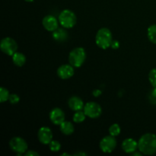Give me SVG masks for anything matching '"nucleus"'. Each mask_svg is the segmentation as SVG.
<instances>
[{"instance_id":"nucleus-29","label":"nucleus","mask_w":156,"mask_h":156,"mask_svg":"<svg viewBox=\"0 0 156 156\" xmlns=\"http://www.w3.org/2000/svg\"><path fill=\"white\" fill-rule=\"evenodd\" d=\"M152 94L153 97L156 98V88H154L153 91H152Z\"/></svg>"},{"instance_id":"nucleus-16","label":"nucleus","mask_w":156,"mask_h":156,"mask_svg":"<svg viewBox=\"0 0 156 156\" xmlns=\"http://www.w3.org/2000/svg\"><path fill=\"white\" fill-rule=\"evenodd\" d=\"M59 129L62 133L66 136H69L74 133L75 127L73 123L69 121H64L59 125Z\"/></svg>"},{"instance_id":"nucleus-24","label":"nucleus","mask_w":156,"mask_h":156,"mask_svg":"<svg viewBox=\"0 0 156 156\" xmlns=\"http://www.w3.org/2000/svg\"><path fill=\"white\" fill-rule=\"evenodd\" d=\"M9 101L12 105H16L20 101V97L17 94H10Z\"/></svg>"},{"instance_id":"nucleus-6","label":"nucleus","mask_w":156,"mask_h":156,"mask_svg":"<svg viewBox=\"0 0 156 156\" xmlns=\"http://www.w3.org/2000/svg\"><path fill=\"white\" fill-rule=\"evenodd\" d=\"M18 46L16 41L12 37H6L0 42V50L5 54L12 56L14 53L18 51Z\"/></svg>"},{"instance_id":"nucleus-2","label":"nucleus","mask_w":156,"mask_h":156,"mask_svg":"<svg viewBox=\"0 0 156 156\" xmlns=\"http://www.w3.org/2000/svg\"><path fill=\"white\" fill-rule=\"evenodd\" d=\"M113 36L111 30L108 27H101L98 30L95 36L96 45L102 50H107L111 47Z\"/></svg>"},{"instance_id":"nucleus-12","label":"nucleus","mask_w":156,"mask_h":156,"mask_svg":"<svg viewBox=\"0 0 156 156\" xmlns=\"http://www.w3.org/2000/svg\"><path fill=\"white\" fill-rule=\"evenodd\" d=\"M50 120L54 125L59 126L65 121L66 115L64 111L59 108H55L52 110L49 114Z\"/></svg>"},{"instance_id":"nucleus-30","label":"nucleus","mask_w":156,"mask_h":156,"mask_svg":"<svg viewBox=\"0 0 156 156\" xmlns=\"http://www.w3.org/2000/svg\"><path fill=\"white\" fill-rule=\"evenodd\" d=\"M61 155H70V154L66 153V152H65V153H62Z\"/></svg>"},{"instance_id":"nucleus-20","label":"nucleus","mask_w":156,"mask_h":156,"mask_svg":"<svg viewBox=\"0 0 156 156\" xmlns=\"http://www.w3.org/2000/svg\"><path fill=\"white\" fill-rule=\"evenodd\" d=\"M108 130H109L110 135L116 137L120 134V132H121V128H120V125H119L118 123H114V124H112L111 126H110Z\"/></svg>"},{"instance_id":"nucleus-1","label":"nucleus","mask_w":156,"mask_h":156,"mask_svg":"<svg viewBox=\"0 0 156 156\" xmlns=\"http://www.w3.org/2000/svg\"><path fill=\"white\" fill-rule=\"evenodd\" d=\"M138 149L146 155H152L156 153V135L146 133L138 141Z\"/></svg>"},{"instance_id":"nucleus-7","label":"nucleus","mask_w":156,"mask_h":156,"mask_svg":"<svg viewBox=\"0 0 156 156\" xmlns=\"http://www.w3.org/2000/svg\"><path fill=\"white\" fill-rule=\"evenodd\" d=\"M85 115L91 119L98 118L102 114V108L99 104L89 101L85 105L83 109Z\"/></svg>"},{"instance_id":"nucleus-14","label":"nucleus","mask_w":156,"mask_h":156,"mask_svg":"<svg viewBox=\"0 0 156 156\" xmlns=\"http://www.w3.org/2000/svg\"><path fill=\"white\" fill-rule=\"evenodd\" d=\"M68 105L69 108L72 111H82L84 109V107H85V104H84L82 99L78 96H72L69 99Z\"/></svg>"},{"instance_id":"nucleus-25","label":"nucleus","mask_w":156,"mask_h":156,"mask_svg":"<svg viewBox=\"0 0 156 156\" xmlns=\"http://www.w3.org/2000/svg\"><path fill=\"white\" fill-rule=\"evenodd\" d=\"M111 47L112 49H114V50H117V49H118L119 47H120V43H119V41H116V40L113 41Z\"/></svg>"},{"instance_id":"nucleus-23","label":"nucleus","mask_w":156,"mask_h":156,"mask_svg":"<svg viewBox=\"0 0 156 156\" xmlns=\"http://www.w3.org/2000/svg\"><path fill=\"white\" fill-rule=\"evenodd\" d=\"M149 80L153 88H156V68L152 69L149 73Z\"/></svg>"},{"instance_id":"nucleus-26","label":"nucleus","mask_w":156,"mask_h":156,"mask_svg":"<svg viewBox=\"0 0 156 156\" xmlns=\"http://www.w3.org/2000/svg\"><path fill=\"white\" fill-rule=\"evenodd\" d=\"M24 155H26V156H36V155H39V153H38V152H35V151H34V150H27V152H25V153H24Z\"/></svg>"},{"instance_id":"nucleus-3","label":"nucleus","mask_w":156,"mask_h":156,"mask_svg":"<svg viewBox=\"0 0 156 156\" xmlns=\"http://www.w3.org/2000/svg\"><path fill=\"white\" fill-rule=\"evenodd\" d=\"M59 24L66 29L73 28L77 22L76 14L70 9H64L59 13L58 17Z\"/></svg>"},{"instance_id":"nucleus-8","label":"nucleus","mask_w":156,"mask_h":156,"mask_svg":"<svg viewBox=\"0 0 156 156\" xmlns=\"http://www.w3.org/2000/svg\"><path fill=\"white\" fill-rule=\"evenodd\" d=\"M101 150L105 153H111L117 147V140L114 136L108 135L101 139L99 144Z\"/></svg>"},{"instance_id":"nucleus-10","label":"nucleus","mask_w":156,"mask_h":156,"mask_svg":"<svg viewBox=\"0 0 156 156\" xmlns=\"http://www.w3.org/2000/svg\"><path fill=\"white\" fill-rule=\"evenodd\" d=\"M75 67L73 66L71 64H63V65L60 66L59 68L57 69V73L58 77L60 78L61 79L63 80H66V79H70L74 76L75 73Z\"/></svg>"},{"instance_id":"nucleus-5","label":"nucleus","mask_w":156,"mask_h":156,"mask_svg":"<svg viewBox=\"0 0 156 156\" xmlns=\"http://www.w3.org/2000/svg\"><path fill=\"white\" fill-rule=\"evenodd\" d=\"M9 147L18 156L24 155L28 149L27 142L20 136H15L11 139L9 141Z\"/></svg>"},{"instance_id":"nucleus-18","label":"nucleus","mask_w":156,"mask_h":156,"mask_svg":"<svg viewBox=\"0 0 156 156\" xmlns=\"http://www.w3.org/2000/svg\"><path fill=\"white\" fill-rule=\"evenodd\" d=\"M147 36L150 42L156 44V24H152L148 27Z\"/></svg>"},{"instance_id":"nucleus-31","label":"nucleus","mask_w":156,"mask_h":156,"mask_svg":"<svg viewBox=\"0 0 156 156\" xmlns=\"http://www.w3.org/2000/svg\"><path fill=\"white\" fill-rule=\"evenodd\" d=\"M24 1L27 2H34V0H24Z\"/></svg>"},{"instance_id":"nucleus-4","label":"nucleus","mask_w":156,"mask_h":156,"mask_svg":"<svg viewBox=\"0 0 156 156\" xmlns=\"http://www.w3.org/2000/svg\"><path fill=\"white\" fill-rule=\"evenodd\" d=\"M86 59V52L82 47H76L71 50L69 55V62L75 68L82 66Z\"/></svg>"},{"instance_id":"nucleus-21","label":"nucleus","mask_w":156,"mask_h":156,"mask_svg":"<svg viewBox=\"0 0 156 156\" xmlns=\"http://www.w3.org/2000/svg\"><path fill=\"white\" fill-rule=\"evenodd\" d=\"M9 96H10V93H9V90L4 87H1L0 88V102L4 103V102L9 101Z\"/></svg>"},{"instance_id":"nucleus-9","label":"nucleus","mask_w":156,"mask_h":156,"mask_svg":"<svg viewBox=\"0 0 156 156\" xmlns=\"http://www.w3.org/2000/svg\"><path fill=\"white\" fill-rule=\"evenodd\" d=\"M53 132L47 126H42L37 132V138L40 143L43 145H49L53 140Z\"/></svg>"},{"instance_id":"nucleus-13","label":"nucleus","mask_w":156,"mask_h":156,"mask_svg":"<svg viewBox=\"0 0 156 156\" xmlns=\"http://www.w3.org/2000/svg\"><path fill=\"white\" fill-rule=\"evenodd\" d=\"M123 152L127 154H132L138 149V142L132 138L125 139L121 145Z\"/></svg>"},{"instance_id":"nucleus-28","label":"nucleus","mask_w":156,"mask_h":156,"mask_svg":"<svg viewBox=\"0 0 156 156\" xmlns=\"http://www.w3.org/2000/svg\"><path fill=\"white\" fill-rule=\"evenodd\" d=\"M87 154L85 152H78V153L75 154V155H86Z\"/></svg>"},{"instance_id":"nucleus-17","label":"nucleus","mask_w":156,"mask_h":156,"mask_svg":"<svg viewBox=\"0 0 156 156\" xmlns=\"http://www.w3.org/2000/svg\"><path fill=\"white\" fill-rule=\"evenodd\" d=\"M12 57V62L15 64L16 66L22 67L25 64L26 62V56L24 53H21V52H18L14 53Z\"/></svg>"},{"instance_id":"nucleus-15","label":"nucleus","mask_w":156,"mask_h":156,"mask_svg":"<svg viewBox=\"0 0 156 156\" xmlns=\"http://www.w3.org/2000/svg\"><path fill=\"white\" fill-rule=\"evenodd\" d=\"M65 29H64V27L63 28H59L58 27L56 30H54L53 32V34H52L53 40L57 41V42H63V41H65L68 38V34L66 31Z\"/></svg>"},{"instance_id":"nucleus-27","label":"nucleus","mask_w":156,"mask_h":156,"mask_svg":"<svg viewBox=\"0 0 156 156\" xmlns=\"http://www.w3.org/2000/svg\"><path fill=\"white\" fill-rule=\"evenodd\" d=\"M101 90H99V89H95V90H94V91H93V92H92V94H93V95L94 96V97H99V96L101 95Z\"/></svg>"},{"instance_id":"nucleus-11","label":"nucleus","mask_w":156,"mask_h":156,"mask_svg":"<svg viewBox=\"0 0 156 156\" xmlns=\"http://www.w3.org/2000/svg\"><path fill=\"white\" fill-rule=\"evenodd\" d=\"M59 20L56 19L53 15H47L43 18L42 25L47 31L53 32L59 27Z\"/></svg>"},{"instance_id":"nucleus-19","label":"nucleus","mask_w":156,"mask_h":156,"mask_svg":"<svg viewBox=\"0 0 156 156\" xmlns=\"http://www.w3.org/2000/svg\"><path fill=\"white\" fill-rule=\"evenodd\" d=\"M87 116L85 115V112L82 111H76V113L73 115V121L75 122L76 123H81L82 122H84L86 119Z\"/></svg>"},{"instance_id":"nucleus-22","label":"nucleus","mask_w":156,"mask_h":156,"mask_svg":"<svg viewBox=\"0 0 156 156\" xmlns=\"http://www.w3.org/2000/svg\"><path fill=\"white\" fill-rule=\"evenodd\" d=\"M48 146L50 150L53 152H57L61 149V144L57 140H52Z\"/></svg>"}]
</instances>
